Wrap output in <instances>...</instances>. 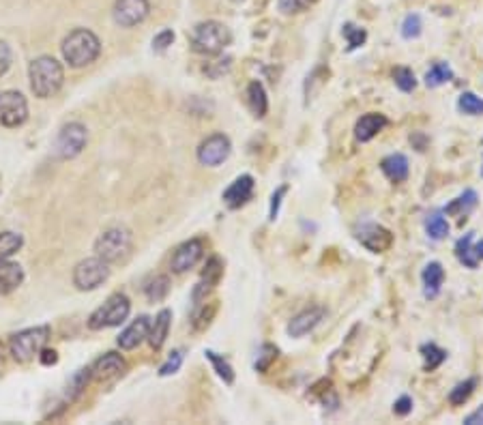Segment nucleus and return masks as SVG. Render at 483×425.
<instances>
[{
  "label": "nucleus",
  "instance_id": "nucleus-9",
  "mask_svg": "<svg viewBox=\"0 0 483 425\" xmlns=\"http://www.w3.org/2000/svg\"><path fill=\"white\" fill-rule=\"evenodd\" d=\"M87 142H89L87 127L80 123H69L61 129L59 137H56V151H59L63 159H73L84 151Z\"/></svg>",
  "mask_w": 483,
  "mask_h": 425
},
{
  "label": "nucleus",
  "instance_id": "nucleus-13",
  "mask_svg": "<svg viewBox=\"0 0 483 425\" xmlns=\"http://www.w3.org/2000/svg\"><path fill=\"white\" fill-rule=\"evenodd\" d=\"M357 239L374 253H382L393 245V234L378 223H363L361 228H357Z\"/></svg>",
  "mask_w": 483,
  "mask_h": 425
},
{
  "label": "nucleus",
  "instance_id": "nucleus-4",
  "mask_svg": "<svg viewBox=\"0 0 483 425\" xmlns=\"http://www.w3.org/2000/svg\"><path fill=\"white\" fill-rule=\"evenodd\" d=\"M133 247V237L127 228H110L95 241V253L107 264L125 260Z\"/></svg>",
  "mask_w": 483,
  "mask_h": 425
},
{
  "label": "nucleus",
  "instance_id": "nucleus-33",
  "mask_svg": "<svg viewBox=\"0 0 483 425\" xmlns=\"http://www.w3.org/2000/svg\"><path fill=\"white\" fill-rule=\"evenodd\" d=\"M458 110L462 112V114L479 117V114H483V99L477 97L475 93L466 91V93H462L460 99H458Z\"/></svg>",
  "mask_w": 483,
  "mask_h": 425
},
{
  "label": "nucleus",
  "instance_id": "nucleus-15",
  "mask_svg": "<svg viewBox=\"0 0 483 425\" xmlns=\"http://www.w3.org/2000/svg\"><path fill=\"white\" fill-rule=\"evenodd\" d=\"M325 314H327L325 307H318V305L299 311V314L288 322V335L290 337H303V335H307L309 331H314L322 322Z\"/></svg>",
  "mask_w": 483,
  "mask_h": 425
},
{
  "label": "nucleus",
  "instance_id": "nucleus-50",
  "mask_svg": "<svg viewBox=\"0 0 483 425\" xmlns=\"http://www.w3.org/2000/svg\"><path fill=\"white\" fill-rule=\"evenodd\" d=\"M481 177H483V167H481Z\"/></svg>",
  "mask_w": 483,
  "mask_h": 425
},
{
  "label": "nucleus",
  "instance_id": "nucleus-47",
  "mask_svg": "<svg viewBox=\"0 0 483 425\" xmlns=\"http://www.w3.org/2000/svg\"><path fill=\"white\" fill-rule=\"evenodd\" d=\"M473 253H475V258H477V260H483V241H481V243H477V245L473 247Z\"/></svg>",
  "mask_w": 483,
  "mask_h": 425
},
{
  "label": "nucleus",
  "instance_id": "nucleus-43",
  "mask_svg": "<svg viewBox=\"0 0 483 425\" xmlns=\"http://www.w3.org/2000/svg\"><path fill=\"white\" fill-rule=\"evenodd\" d=\"M286 191H288V187H286V185H281V187L273 193V197H271V211H269V219H271V221H275V217H277V213H279L281 197L286 195Z\"/></svg>",
  "mask_w": 483,
  "mask_h": 425
},
{
  "label": "nucleus",
  "instance_id": "nucleus-30",
  "mask_svg": "<svg viewBox=\"0 0 483 425\" xmlns=\"http://www.w3.org/2000/svg\"><path fill=\"white\" fill-rule=\"evenodd\" d=\"M473 239H475V232H468V234H464V237L458 241V245H456V256H458V260H460L464 267H468V269H477V264H479V260L475 258V253H473V247H470Z\"/></svg>",
  "mask_w": 483,
  "mask_h": 425
},
{
  "label": "nucleus",
  "instance_id": "nucleus-32",
  "mask_svg": "<svg viewBox=\"0 0 483 425\" xmlns=\"http://www.w3.org/2000/svg\"><path fill=\"white\" fill-rule=\"evenodd\" d=\"M205 355H207V359L213 363L217 376H219L225 385H232V382H235V370H232V365H230L228 361H225L223 357H219L217 352H213V350H207Z\"/></svg>",
  "mask_w": 483,
  "mask_h": 425
},
{
  "label": "nucleus",
  "instance_id": "nucleus-42",
  "mask_svg": "<svg viewBox=\"0 0 483 425\" xmlns=\"http://www.w3.org/2000/svg\"><path fill=\"white\" fill-rule=\"evenodd\" d=\"M11 67V47L5 43V41H0V77H3Z\"/></svg>",
  "mask_w": 483,
  "mask_h": 425
},
{
  "label": "nucleus",
  "instance_id": "nucleus-16",
  "mask_svg": "<svg viewBox=\"0 0 483 425\" xmlns=\"http://www.w3.org/2000/svg\"><path fill=\"white\" fill-rule=\"evenodd\" d=\"M253 177L243 174L239 179H235L230 183V187L223 191V202L228 204V209H241L243 204H247L253 195Z\"/></svg>",
  "mask_w": 483,
  "mask_h": 425
},
{
  "label": "nucleus",
  "instance_id": "nucleus-29",
  "mask_svg": "<svg viewBox=\"0 0 483 425\" xmlns=\"http://www.w3.org/2000/svg\"><path fill=\"white\" fill-rule=\"evenodd\" d=\"M451 77H453V71L447 63H434L430 71L425 73V84H428V89H438L443 84H447Z\"/></svg>",
  "mask_w": 483,
  "mask_h": 425
},
{
  "label": "nucleus",
  "instance_id": "nucleus-17",
  "mask_svg": "<svg viewBox=\"0 0 483 425\" xmlns=\"http://www.w3.org/2000/svg\"><path fill=\"white\" fill-rule=\"evenodd\" d=\"M149 331H151V318L149 316H140L138 320H133L119 337V346L123 350H133L138 348L144 339H149Z\"/></svg>",
  "mask_w": 483,
  "mask_h": 425
},
{
  "label": "nucleus",
  "instance_id": "nucleus-2",
  "mask_svg": "<svg viewBox=\"0 0 483 425\" xmlns=\"http://www.w3.org/2000/svg\"><path fill=\"white\" fill-rule=\"evenodd\" d=\"M28 77H31V89L35 97L47 99L61 91L65 82V71L63 65L56 59H52V56H39V59L31 63Z\"/></svg>",
  "mask_w": 483,
  "mask_h": 425
},
{
  "label": "nucleus",
  "instance_id": "nucleus-34",
  "mask_svg": "<svg viewBox=\"0 0 483 425\" xmlns=\"http://www.w3.org/2000/svg\"><path fill=\"white\" fill-rule=\"evenodd\" d=\"M421 355H423V359H425V370H428V372H432V370H436V367H440L443 361L447 359V350L438 348L436 344H425V346H421Z\"/></svg>",
  "mask_w": 483,
  "mask_h": 425
},
{
  "label": "nucleus",
  "instance_id": "nucleus-21",
  "mask_svg": "<svg viewBox=\"0 0 483 425\" xmlns=\"http://www.w3.org/2000/svg\"><path fill=\"white\" fill-rule=\"evenodd\" d=\"M24 281V271L17 262H0V297L11 294Z\"/></svg>",
  "mask_w": 483,
  "mask_h": 425
},
{
  "label": "nucleus",
  "instance_id": "nucleus-3",
  "mask_svg": "<svg viewBox=\"0 0 483 425\" xmlns=\"http://www.w3.org/2000/svg\"><path fill=\"white\" fill-rule=\"evenodd\" d=\"M232 35H230V28L209 20V22H200L193 31H191V47L198 54H205V56H215L219 52H223L225 45H230Z\"/></svg>",
  "mask_w": 483,
  "mask_h": 425
},
{
  "label": "nucleus",
  "instance_id": "nucleus-36",
  "mask_svg": "<svg viewBox=\"0 0 483 425\" xmlns=\"http://www.w3.org/2000/svg\"><path fill=\"white\" fill-rule=\"evenodd\" d=\"M423 31V22L419 13H410L402 22V37L404 39H417Z\"/></svg>",
  "mask_w": 483,
  "mask_h": 425
},
{
  "label": "nucleus",
  "instance_id": "nucleus-12",
  "mask_svg": "<svg viewBox=\"0 0 483 425\" xmlns=\"http://www.w3.org/2000/svg\"><path fill=\"white\" fill-rule=\"evenodd\" d=\"M202 256H205V243L200 239H189L174 249L172 260H170V269L174 273H185L200 262Z\"/></svg>",
  "mask_w": 483,
  "mask_h": 425
},
{
  "label": "nucleus",
  "instance_id": "nucleus-23",
  "mask_svg": "<svg viewBox=\"0 0 483 425\" xmlns=\"http://www.w3.org/2000/svg\"><path fill=\"white\" fill-rule=\"evenodd\" d=\"M423 290L428 299H434L440 292V286L445 281V269L440 262H430L428 267L423 269Z\"/></svg>",
  "mask_w": 483,
  "mask_h": 425
},
{
  "label": "nucleus",
  "instance_id": "nucleus-49",
  "mask_svg": "<svg viewBox=\"0 0 483 425\" xmlns=\"http://www.w3.org/2000/svg\"><path fill=\"white\" fill-rule=\"evenodd\" d=\"M232 3H243V0H232Z\"/></svg>",
  "mask_w": 483,
  "mask_h": 425
},
{
  "label": "nucleus",
  "instance_id": "nucleus-26",
  "mask_svg": "<svg viewBox=\"0 0 483 425\" xmlns=\"http://www.w3.org/2000/svg\"><path fill=\"white\" fill-rule=\"evenodd\" d=\"M170 292V279L165 275H155L144 283V294L149 301H163Z\"/></svg>",
  "mask_w": 483,
  "mask_h": 425
},
{
  "label": "nucleus",
  "instance_id": "nucleus-46",
  "mask_svg": "<svg viewBox=\"0 0 483 425\" xmlns=\"http://www.w3.org/2000/svg\"><path fill=\"white\" fill-rule=\"evenodd\" d=\"M39 359H41V363H43V365H54L56 361H59V355H56V350L43 348V350L39 352Z\"/></svg>",
  "mask_w": 483,
  "mask_h": 425
},
{
  "label": "nucleus",
  "instance_id": "nucleus-48",
  "mask_svg": "<svg viewBox=\"0 0 483 425\" xmlns=\"http://www.w3.org/2000/svg\"><path fill=\"white\" fill-rule=\"evenodd\" d=\"M5 367V355H3V344H0V372H3Z\"/></svg>",
  "mask_w": 483,
  "mask_h": 425
},
{
  "label": "nucleus",
  "instance_id": "nucleus-27",
  "mask_svg": "<svg viewBox=\"0 0 483 425\" xmlns=\"http://www.w3.org/2000/svg\"><path fill=\"white\" fill-rule=\"evenodd\" d=\"M24 245V239L22 234L17 232H0V262L9 260L13 253H17Z\"/></svg>",
  "mask_w": 483,
  "mask_h": 425
},
{
  "label": "nucleus",
  "instance_id": "nucleus-24",
  "mask_svg": "<svg viewBox=\"0 0 483 425\" xmlns=\"http://www.w3.org/2000/svg\"><path fill=\"white\" fill-rule=\"evenodd\" d=\"M247 103H249V110L258 119L267 117V112H269V97H267V91H265V87H262L260 82H251L249 87H247Z\"/></svg>",
  "mask_w": 483,
  "mask_h": 425
},
{
  "label": "nucleus",
  "instance_id": "nucleus-10",
  "mask_svg": "<svg viewBox=\"0 0 483 425\" xmlns=\"http://www.w3.org/2000/svg\"><path fill=\"white\" fill-rule=\"evenodd\" d=\"M230 153H232V144H230L228 135L213 133L202 142L200 147H198V161H200L202 165L215 167V165H219L228 159Z\"/></svg>",
  "mask_w": 483,
  "mask_h": 425
},
{
  "label": "nucleus",
  "instance_id": "nucleus-7",
  "mask_svg": "<svg viewBox=\"0 0 483 425\" xmlns=\"http://www.w3.org/2000/svg\"><path fill=\"white\" fill-rule=\"evenodd\" d=\"M107 277H110V264L105 260H101L99 256L82 260L73 269V283H75V288L82 292L99 288Z\"/></svg>",
  "mask_w": 483,
  "mask_h": 425
},
{
  "label": "nucleus",
  "instance_id": "nucleus-25",
  "mask_svg": "<svg viewBox=\"0 0 483 425\" xmlns=\"http://www.w3.org/2000/svg\"><path fill=\"white\" fill-rule=\"evenodd\" d=\"M477 202H479L477 191H475V189H466L460 197H456V200H453L451 204L445 207V213H447V215H456V217H464V219H466V215H470V213L475 211Z\"/></svg>",
  "mask_w": 483,
  "mask_h": 425
},
{
  "label": "nucleus",
  "instance_id": "nucleus-37",
  "mask_svg": "<svg viewBox=\"0 0 483 425\" xmlns=\"http://www.w3.org/2000/svg\"><path fill=\"white\" fill-rule=\"evenodd\" d=\"M344 37L348 41V50H357L365 43L367 39V33H365V28H359L355 24H344Z\"/></svg>",
  "mask_w": 483,
  "mask_h": 425
},
{
  "label": "nucleus",
  "instance_id": "nucleus-35",
  "mask_svg": "<svg viewBox=\"0 0 483 425\" xmlns=\"http://www.w3.org/2000/svg\"><path fill=\"white\" fill-rule=\"evenodd\" d=\"M393 80H395V87L400 89V91H404V93H410V91H415V87H417V77H415V73H413L410 69H406V67L395 69V71H393Z\"/></svg>",
  "mask_w": 483,
  "mask_h": 425
},
{
  "label": "nucleus",
  "instance_id": "nucleus-38",
  "mask_svg": "<svg viewBox=\"0 0 483 425\" xmlns=\"http://www.w3.org/2000/svg\"><path fill=\"white\" fill-rule=\"evenodd\" d=\"M314 3H316V0H277V9L283 15H295V13H303Z\"/></svg>",
  "mask_w": 483,
  "mask_h": 425
},
{
  "label": "nucleus",
  "instance_id": "nucleus-22",
  "mask_svg": "<svg viewBox=\"0 0 483 425\" xmlns=\"http://www.w3.org/2000/svg\"><path fill=\"white\" fill-rule=\"evenodd\" d=\"M170 325H172V311L170 309H161L155 322L151 325V331H149V342L155 350H159L163 344H165V337H168V331H170Z\"/></svg>",
  "mask_w": 483,
  "mask_h": 425
},
{
  "label": "nucleus",
  "instance_id": "nucleus-20",
  "mask_svg": "<svg viewBox=\"0 0 483 425\" xmlns=\"http://www.w3.org/2000/svg\"><path fill=\"white\" fill-rule=\"evenodd\" d=\"M380 170H382V174L393 181V183H402L408 179V172H410V165H408V159L402 155V153H393L389 157L382 159L380 163Z\"/></svg>",
  "mask_w": 483,
  "mask_h": 425
},
{
  "label": "nucleus",
  "instance_id": "nucleus-1",
  "mask_svg": "<svg viewBox=\"0 0 483 425\" xmlns=\"http://www.w3.org/2000/svg\"><path fill=\"white\" fill-rule=\"evenodd\" d=\"M61 47H63V56L69 63V67H75V69L95 63L101 54L99 37L93 31H87V28H75V31H71L63 39Z\"/></svg>",
  "mask_w": 483,
  "mask_h": 425
},
{
  "label": "nucleus",
  "instance_id": "nucleus-14",
  "mask_svg": "<svg viewBox=\"0 0 483 425\" xmlns=\"http://www.w3.org/2000/svg\"><path fill=\"white\" fill-rule=\"evenodd\" d=\"M127 370L125 359L117 352H105L101 359L95 361L93 370H91V378L97 382H112L117 380L119 376H123Z\"/></svg>",
  "mask_w": 483,
  "mask_h": 425
},
{
  "label": "nucleus",
  "instance_id": "nucleus-5",
  "mask_svg": "<svg viewBox=\"0 0 483 425\" xmlns=\"http://www.w3.org/2000/svg\"><path fill=\"white\" fill-rule=\"evenodd\" d=\"M129 311H131V301L123 292L112 294L101 307H97L91 314L89 329L101 331V329H110V327H119L127 320Z\"/></svg>",
  "mask_w": 483,
  "mask_h": 425
},
{
  "label": "nucleus",
  "instance_id": "nucleus-11",
  "mask_svg": "<svg viewBox=\"0 0 483 425\" xmlns=\"http://www.w3.org/2000/svg\"><path fill=\"white\" fill-rule=\"evenodd\" d=\"M151 13V3L149 0H117L112 17L123 28H131L142 24Z\"/></svg>",
  "mask_w": 483,
  "mask_h": 425
},
{
  "label": "nucleus",
  "instance_id": "nucleus-6",
  "mask_svg": "<svg viewBox=\"0 0 483 425\" xmlns=\"http://www.w3.org/2000/svg\"><path fill=\"white\" fill-rule=\"evenodd\" d=\"M50 339V327H33V329H24L11 337V357L17 363H28L33 361L47 344Z\"/></svg>",
  "mask_w": 483,
  "mask_h": 425
},
{
  "label": "nucleus",
  "instance_id": "nucleus-40",
  "mask_svg": "<svg viewBox=\"0 0 483 425\" xmlns=\"http://www.w3.org/2000/svg\"><path fill=\"white\" fill-rule=\"evenodd\" d=\"M181 363H183V355L179 352V350H174L172 352V357H170L163 365H161V370H159V376H170V374H174V372H179V367H181Z\"/></svg>",
  "mask_w": 483,
  "mask_h": 425
},
{
  "label": "nucleus",
  "instance_id": "nucleus-18",
  "mask_svg": "<svg viewBox=\"0 0 483 425\" xmlns=\"http://www.w3.org/2000/svg\"><path fill=\"white\" fill-rule=\"evenodd\" d=\"M387 125H389V119L385 114H378V112H369V114H363L357 121V125H355V137L359 142H369L372 137H376Z\"/></svg>",
  "mask_w": 483,
  "mask_h": 425
},
{
  "label": "nucleus",
  "instance_id": "nucleus-8",
  "mask_svg": "<svg viewBox=\"0 0 483 425\" xmlns=\"http://www.w3.org/2000/svg\"><path fill=\"white\" fill-rule=\"evenodd\" d=\"M28 119V101L17 91L0 93V125L3 127H20Z\"/></svg>",
  "mask_w": 483,
  "mask_h": 425
},
{
  "label": "nucleus",
  "instance_id": "nucleus-39",
  "mask_svg": "<svg viewBox=\"0 0 483 425\" xmlns=\"http://www.w3.org/2000/svg\"><path fill=\"white\" fill-rule=\"evenodd\" d=\"M275 359H277V348L273 346V344H265L262 348H260V355H258V359H255V372H267L269 367L275 363Z\"/></svg>",
  "mask_w": 483,
  "mask_h": 425
},
{
  "label": "nucleus",
  "instance_id": "nucleus-31",
  "mask_svg": "<svg viewBox=\"0 0 483 425\" xmlns=\"http://www.w3.org/2000/svg\"><path fill=\"white\" fill-rule=\"evenodd\" d=\"M477 378H468V380H464V382H458L456 387L451 389V393H449V402L453 404V406H462V404H466L468 402V398L470 395L475 393V389H477Z\"/></svg>",
  "mask_w": 483,
  "mask_h": 425
},
{
  "label": "nucleus",
  "instance_id": "nucleus-19",
  "mask_svg": "<svg viewBox=\"0 0 483 425\" xmlns=\"http://www.w3.org/2000/svg\"><path fill=\"white\" fill-rule=\"evenodd\" d=\"M221 273H223V267H221L219 258H211L209 264H207V271L202 273L200 283H198L195 290H193V301H195V305H200L202 301H207V294L213 290V286L221 279Z\"/></svg>",
  "mask_w": 483,
  "mask_h": 425
},
{
  "label": "nucleus",
  "instance_id": "nucleus-28",
  "mask_svg": "<svg viewBox=\"0 0 483 425\" xmlns=\"http://www.w3.org/2000/svg\"><path fill=\"white\" fill-rule=\"evenodd\" d=\"M425 232H428V237L432 241H443L449 234V223L443 217V213L436 211V213L428 215V219H425Z\"/></svg>",
  "mask_w": 483,
  "mask_h": 425
},
{
  "label": "nucleus",
  "instance_id": "nucleus-45",
  "mask_svg": "<svg viewBox=\"0 0 483 425\" xmlns=\"http://www.w3.org/2000/svg\"><path fill=\"white\" fill-rule=\"evenodd\" d=\"M464 425H483V404L464 419Z\"/></svg>",
  "mask_w": 483,
  "mask_h": 425
},
{
  "label": "nucleus",
  "instance_id": "nucleus-41",
  "mask_svg": "<svg viewBox=\"0 0 483 425\" xmlns=\"http://www.w3.org/2000/svg\"><path fill=\"white\" fill-rule=\"evenodd\" d=\"M172 41H174V33L170 31V28H163L161 33H157V35H155V39H153V47H155L157 52H163V50H168L170 45H172Z\"/></svg>",
  "mask_w": 483,
  "mask_h": 425
},
{
  "label": "nucleus",
  "instance_id": "nucleus-44",
  "mask_svg": "<svg viewBox=\"0 0 483 425\" xmlns=\"http://www.w3.org/2000/svg\"><path fill=\"white\" fill-rule=\"evenodd\" d=\"M393 412H395V415H400V417H406V415H410V412H413V400L408 398V395H402V398L395 402Z\"/></svg>",
  "mask_w": 483,
  "mask_h": 425
}]
</instances>
